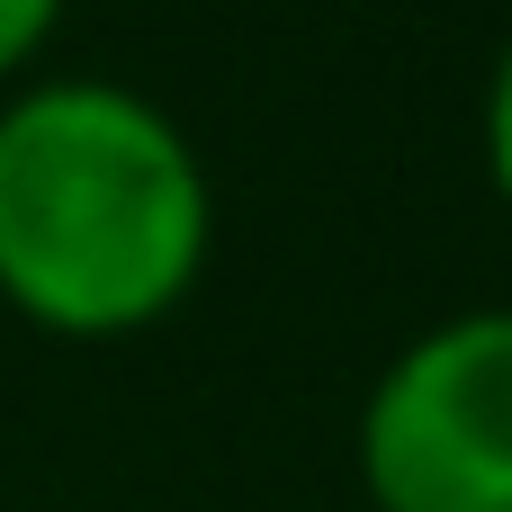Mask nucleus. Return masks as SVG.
I'll return each instance as SVG.
<instances>
[{
    "mask_svg": "<svg viewBox=\"0 0 512 512\" xmlns=\"http://www.w3.org/2000/svg\"><path fill=\"white\" fill-rule=\"evenodd\" d=\"M216 189L135 81L63 72L0 99V306L63 342H126L189 306Z\"/></svg>",
    "mask_w": 512,
    "mask_h": 512,
    "instance_id": "f257e3e1",
    "label": "nucleus"
},
{
    "mask_svg": "<svg viewBox=\"0 0 512 512\" xmlns=\"http://www.w3.org/2000/svg\"><path fill=\"white\" fill-rule=\"evenodd\" d=\"M369 512H512V306L423 324L360 396Z\"/></svg>",
    "mask_w": 512,
    "mask_h": 512,
    "instance_id": "f03ea898",
    "label": "nucleus"
},
{
    "mask_svg": "<svg viewBox=\"0 0 512 512\" xmlns=\"http://www.w3.org/2000/svg\"><path fill=\"white\" fill-rule=\"evenodd\" d=\"M477 144H486V180L512 216V36L495 45V72H486V99H477Z\"/></svg>",
    "mask_w": 512,
    "mask_h": 512,
    "instance_id": "7ed1b4c3",
    "label": "nucleus"
},
{
    "mask_svg": "<svg viewBox=\"0 0 512 512\" xmlns=\"http://www.w3.org/2000/svg\"><path fill=\"white\" fill-rule=\"evenodd\" d=\"M63 9L72 0H0V81H18L45 54V36L63 27Z\"/></svg>",
    "mask_w": 512,
    "mask_h": 512,
    "instance_id": "20e7f679",
    "label": "nucleus"
}]
</instances>
